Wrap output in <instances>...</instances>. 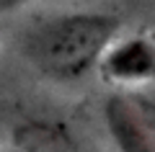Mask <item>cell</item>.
Segmentation results:
<instances>
[{
	"label": "cell",
	"instance_id": "4",
	"mask_svg": "<svg viewBox=\"0 0 155 152\" xmlns=\"http://www.w3.org/2000/svg\"><path fill=\"white\" fill-rule=\"evenodd\" d=\"M0 152H26V150H21V147H13V150L11 147H0Z\"/></svg>",
	"mask_w": 155,
	"mask_h": 152
},
{
	"label": "cell",
	"instance_id": "1",
	"mask_svg": "<svg viewBox=\"0 0 155 152\" xmlns=\"http://www.w3.org/2000/svg\"><path fill=\"white\" fill-rule=\"evenodd\" d=\"M122 31L114 13L70 11L34 21L21 34V54L36 72L57 82H75L98 70L104 52Z\"/></svg>",
	"mask_w": 155,
	"mask_h": 152
},
{
	"label": "cell",
	"instance_id": "5",
	"mask_svg": "<svg viewBox=\"0 0 155 152\" xmlns=\"http://www.w3.org/2000/svg\"><path fill=\"white\" fill-rule=\"evenodd\" d=\"M8 3H13V0H0V5H8Z\"/></svg>",
	"mask_w": 155,
	"mask_h": 152
},
{
	"label": "cell",
	"instance_id": "2",
	"mask_svg": "<svg viewBox=\"0 0 155 152\" xmlns=\"http://www.w3.org/2000/svg\"><path fill=\"white\" fill-rule=\"evenodd\" d=\"M101 114L116 152H155V98L142 88H116Z\"/></svg>",
	"mask_w": 155,
	"mask_h": 152
},
{
	"label": "cell",
	"instance_id": "3",
	"mask_svg": "<svg viewBox=\"0 0 155 152\" xmlns=\"http://www.w3.org/2000/svg\"><path fill=\"white\" fill-rule=\"evenodd\" d=\"M98 72L116 88H142L155 82V39L145 34L116 36L101 57Z\"/></svg>",
	"mask_w": 155,
	"mask_h": 152
}]
</instances>
